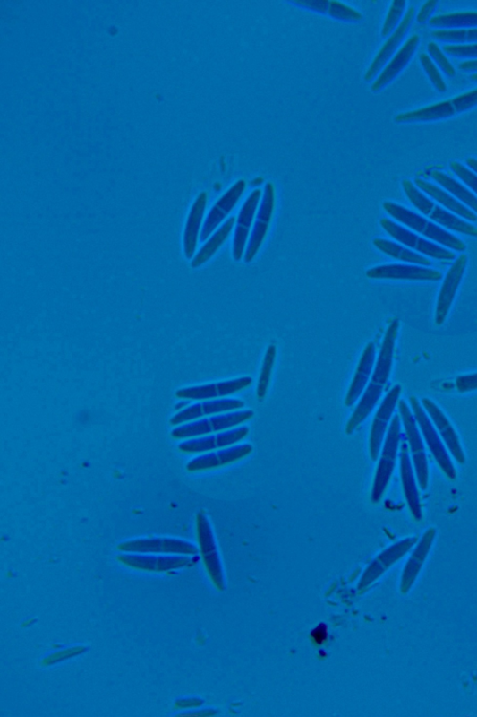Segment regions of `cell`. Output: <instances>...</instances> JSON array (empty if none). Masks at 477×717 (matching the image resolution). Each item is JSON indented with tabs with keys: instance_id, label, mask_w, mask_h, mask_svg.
Here are the masks:
<instances>
[{
	"instance_id": "6da1fadb",
	"label": "cell",
	"mask_w": 477,
	"mask_h": 717,
	"mask_svg": "<svg viewBox=\"0 0 477 717\" xmlns=\"http://www.w3.org/2000/svg\"><path fill=\"white\" fill-rule=\"evenodd\" d=\"M403 436L401 433V419L399 415L393 418L388 435L380 451V458L371 491V500L379 503L388 489L396 464L397 456Z\"/></svg>"
},
{
	"instance_id": "7a4b0ae2",
	"label": "cell",
	"mask_w": 477,
	"mask_h": 717,
	"mask_svg": "<svg viewBox=\"0 0 477 717\" xmlns=\"http://www.w3.org/2000/svg\"><path fill=\"white\" fill-rule=\"evenodd\" d=\"M383 209L407 228L447 246V248L457 252H464L466 250V245L457 237L411 210L395 204L393 202H385Z\"/></svg>"
},
{
	"instance_id": "3957f363",
	"label": "cell",
	"mask_w": 477,
	"mask_h": 717,
	"mask_svg": "<svg viewBox=\"0 0 477 717\" xmlns=\"http://www.w3.org/2000/svg\"><path fill=\"white\" fill-rule=\"evenodd\" d=\"M254 417L252 410H239L210 416L201 419L182 424L172 431V436L176 439H191L206 436L219 432L231 430L251 419Z\"/></svg>"
},
{
	"instance_id": "277c9868",
	"label": "cell",
	"mask_w": 477,
	"mask_h": 717,
	"mask_svg": "<svg viewBox=\"0 0 477 717\" xmlns=\"http://www.w3.org/2000/svg\"><path fill=\"white\" fill-rule=\"evenodd\" d=\"M402 186L408 200L412 202L419 212L449 230L477 237V228L436 205L433 201L420 192L408 179H404Z\"/></svg>"
},
{
	"instance_id": "5b68a950",
	"label": "cell",
	"mask_w": 477,
	"mask_h": 717,
	"mask_svg": "<svg viewBox=\"0 0 477 717\" xmlns=\"http://www.w3.org/2000/svg\"><path fill=\"white\" fill-rule=\"evenodd\" d=\"M399 416L405 432L408 450L411 451L417 479L422 489L425 490L429 484V467L422 436L418 423L405 401L398 402Z\"/></svg>"
},
{
	"instance_id": "8992f818",
	"label": "cell",
	"mask_w": 477,
	"mask_h": 717,
	"mask_svg": "<svg viewBox=\"0 0 477 717\" xmlns=\"http://www.w3.org/2000/svg\"><path fill=\"white\" fill-rule=\"evenodd\" d=\"M410 402L420 431L429 447L430 454H433L439 466L441 468L447 478H448L450 480H456L457 478L456 468L454 466L450 459L447 448L437 431L434 423L431 422L423 407L421 405L420 402L415 396L411 397Z\"/></svg>"
},
{
	"instance_id": "52a82bcc",
	"label": "cell",
	"mask_w": 477,
	"mask_h": 717,
	"mask_svg": "<svg viewBox=\"0 0 477 717\" xmlns=\"http://www.w3.org/2000/svg\"><path fill=\"white\" fill-rule=\"evenodd\" d=\"M275 207V186L268 183L265 186L253 229L246 246L244 253V261L246 263H251L260 252V246L266 238L272 215H274Z\"/></svg>"
},
{
	"instance_id": "ba28073f",
	"label": "cell",
	"mask_w": 477,
	"mask_h": 717,
	"mask_svg": "<svg viewBox=\"0 0 477 717\" xmlns=\"http://www.w3.org/2000/svg\"><path fill=\"white\" fill-rule=\"evenodd\" d=\"M380 226L396 240L408 246V248L416 250L422 255L437 260L450 261L456 259V255L449 250L419 237L389 219H382L380 220Z\"/></svg>"
},
{
	"instance_id": "9c48e42d",
	"label": "cell",
	"mask_w": 477,
	"mask_h": 717,
	"mask_svg": "<svg viewBox=\"0 0 477 717\" xmlns=\"http://www.w3.org/2000/svg\"><path fill=\"white\" fill-rule=\"evenodd\" d=\"M401 387L395 386L379 406L373 419L370 436V454L373 461H376L380 454L386 435L390 428L391 422L401 395Z\"/></svg>"
},
{
	"instance_id": "30bf717a",
	"label": "cell",
	"mask_w": 477,
	"mask_h": 717,
	"mask_svg": "<svg viewBox=\"0 0 477 717\" xmlns=\"http://www.w3.org/2000/svg\"><path fill=\"white\" fill-rule=\"evenodd\" d=\"M416 15L414 6L408 9L396 30L385 41L365 74V81L370 82L377 78L390 60L398 52V48L411 30Z\"/></svg>"
},
{
	"instance_id": "8fae6325",
	"label": "cell",
	"mask_w": 477,
	"mask_h": 717,
	"mask_svg": "<svg viewBox=\"0 0 477 717\" xmlns=\"http://www.w3.org/2000/svg\"><path fill=\"white\" fill-rule=\"evenodd\" d=\"M467 263V256L462 255L453 263L445 277L437 303L436 324L438 325H442L448 315L463 281Z\"/></svg>"
},
{
	"instance_id": "7c38bea8",
	"label": "cell",
	"mask_w": 477,
	"mask_h": 717,
	"mask_svg": "<svg viewBox=\"0 0 477 717\" xmlns=\"http://www.w3.org/2000/svg\"><path fill=\"white\" fill-rule=\"evenodd\" d=\"M249 434V429L245 426L235 429L226 430L206 436L191 438L182 442L178 448L186 454H203L210 453L219 448L234 445L244 439Z\"/></svg>"
},
{
	"instance_id": "4fadbf2b",
	"label": "cell",
	"mask_w": 477,
	"mask_h": 717,
	"mask_svg": "<svg viewBox=\"0 0 477 717\" xmlns=\"http://www.w3.org/2000/svg\"><path fill=\"white\" fill-rule=\"evenodd\" d=\"M243 407L244 402L238 399L206 400L179 411L171 419L170 423L173 426L182 425L209 416L240 410Z\"/></svg>"
},
{
	"instance_id": "5bb4252c",
	"label": "cell",
	"mask_w": 477,
	"mask_h": 717,
	"mask_svg": "<svg viewBox=\"0 0 477 717\" xmlns=\"http://www.w3.org/2000/svg\"><path fill=\"white\" fill-rule=\"evenodd\" d=\"M262 192L260 189L254 190L244 202L241 208L234 236L233 255L235 261H240L244 255L249 240L250 229H251L257 215Z\"/></svg>"
},
{
	"instance_id": "9a60e30c",
	"label": "cell",
	"mask_w": 477,
	"mask_h": 717,
	"mask_svg": "<svg viewBox=\"0 0 477 717\" xmlns=\"http://www.w3.org/2000/svg\"><path fill=\"white\" fill-rule=\"evenodd\" d=\"M253 384V379L249 376L239 377L222 383L200 385L181 389L176 392V397L184 400H216L241 392Z\"/></svg>"
},
{
	"instance_id": "2e32d148",
	"label": "cell",
	"mask_w": 477,
	"mask_h": 717,
	"mask_svg": "<svg viewBox=\"0 0 477 717\" xmlns=\"http://www.w3.org/2000/svg\"><path fill=\"white\" fill-rule=\"evenodd\" d=\"M436 536L437 530L435 528L428 529L413 548L412 556L407 559L402 574L400 583V591L402 594H406L415 584L430 554V549L433 547Z\"/></svg>"
},
{
	"instance_id": "e0dca14e",
	"label": "cell",
	"mask_w": 477,
	"mask_h": 717,
	"mask_svg": "<svg viewBox=\"0 0 477 717\" xmlns=\"http://www.w3.org/2000/svg\"><path fill=\"white\" fill-rule=\"evenodd\" d=\"M246 188V183L243 179H240L228 192L219 198L211 209L206 220L203 222L200 232V240L206 241L214 232L219 228L223 220L228 217L233 210L238 204V202L243 194Z\"/></svg>"
},
{
	"instance_id": "ac0fdd59",
	"label": "cell",
	"mask_w": 477,
	"mask_h": 717,
	"mask_svg": "<svg viewBox=\"0 0 477 717\" xmlns=\"http://www.w3.org/2000/svg\"><path fill=\"white\" fill-rule=\"evenodd\" d=\"M367 277L377 280L438 281L442 274L435 269L412 264H385L369 269Z\"/></svg>"
},
{
	"instance_id": "d6986e66",
	"label": "cell",
	"mask_w": 477,
	"mask_h": 717,
	"mask_svg": "<svg viewBox=\"0 0 477 717\" xmlns=\"http://www.w3.org/2000/svg\"><path fill=\"white\" fill-rule=\"evenodd\" d=\"M399 459L401 480L405 497L408 508H410L413 515V518L419 522L422 519V503L417 485L415 469L413 468V462H412L410 450H408V445L405 439H402L401 442Z\"/></svg>"
},
{
	"instance_id": "ffe728a7",
	"label": "cell",
	"mask_w": 477,
	"mask_h": 717,
	"mask_svg": "<svg viewBox=\"0 0 477 717\" xmlns=\"http://www.w3.org/2000/svg\"><path fill=\"white\" fill-rule=\"evenodd\" d=\"M254 447L250 444L234 445L215 453H208L192 460L187 469L189 472H202L226 464L236 462L251 454Z\"/></svg>"
},
{
	"instance_id": "44dd1931",
	"label": "cell",
	"mask_w": 477,
	"mask_h": 717,
	"mask_svg": "<svg viewBox=\"0 0 477 717\" xmlns=\"http://www.w3.org/2000/svg\"><path fill=\"white\" fill-rule=\"evenodd\" d=\"M422 402L424 410L431 422L434 423L449 454L456 458L460 464H464L466 459L463 446L456 429L452 428L447 418L433 401L423 398Z\"/></svg>"
},
{
	"instance_id": "7402d4cb",
	"label": "cell",
	"mask_w": 477,
	"mask_h": 717,
	"mask_svg": "<svg viewBox=\"0 0 477 717\" xmlns=\"http://www.w3.org/2000/svg\"><path fill=\"white\" fill-rule=\"evenodd\" d=\"M118 549L124 552L132 553H166L195 555L197 548L186 541L172 540V538H151V540H138L122 543Z\"/></svg>"
},
{
	"instance_id": "603a6c76",
	"label": "cell",
	"mask_w": 477,
	"mask_h": 717,
	"mask_svg": "<svg viewBox=\"0 0 477 717\" xmlns=\"http://www.w3.org/2000/svg\"><path fill=\"white\" fill-rule=\"evenodd\" d=\"M419 35H413L408 39L400 50L395 55L390 62L385 65L382 72L377 77L371 86L372 92L378 93L383 88L389 85L411 63L416 50L419 48Z\"/></svg>"
},
{
	"instance_id": "cb8c5ba5",
	"label": "cell",
	"mask_w": 477,
	"mask_h": 717,
	"mask_svg": "<svg viewBox=\"0 0 477 717\" xmlns=\"http://www.w3.org/2000/svg\"><path fill=\"white\" fill-rule=\"evenodd\" d=\"M399 331V321L395 320L386 331L382 346L375 364L371 384L385 387L391 376L394 352Z\"/></svg>"
},
{
	"instance_id": "d4e9b609",
	"label": "cell",
	"mask_w": 477,
	"mask_h": 717,
	"mask_svg": "<svg viewBox=\"0 0 477 717\" xmlns=\"http://www.w3.org/2000/svg\"><path fill=\"white\" fill-rule=\"evenodd\" d=\"M121 563L132 568L153 571L166 572L189 566L191 558L177 556H141L126 554L118 557Z\"/></svg>"
},
{
	"instance_id": "484cf974",
	"label": "cell",
	"mask_w": 477,
	"mask_h": 717,
	"mask_svg": "<svg viewBox=\"0 0 477 717\" xmlns=\"http://www.w3.org/2000/svg\"><path fill=\"white\" fill-rule=\"evenodd\" d=\"M375 363L376 348L373 343H370L363 350L346 395L345 405L347 407H353L363 392L366 391L369 386V381L372 377Z\"/></svg>"
},
{
	"instance_id": "4316f807",
	"label": "cell",
	"mask_w": 477,
	"mask_h": 717,
	"mask_svg": "<svg viewBox=\"0 0 477 717\" xmlns=\"http://www.w3.org/2000/svg\"><path fill=\"white\" fill-rule=\"evenodd\" d=\"M417 542V537H408L383 551L369 568L365 578H363V584H371L383 573L396 564L408 551L412 550Z\"/></svg>"
},
{
	"instance_id": "83f0119b",
	"label": "cell",
	"mask_w": 477,
	"mask_h": 717,
	"mask_svg": "<svg viewBox=\"0 0 477 717\" xmlns=\"http://www.w3.org/2000/svg\"><path fill=\"white\" fill-rule=\"evenodd\" d=\"M197 532L204 563H206L212 578L216 582V584H220L219 582L221 575L219 574L220 568L218 566L217 546L210 523L206 514L203 512L199 513L197 515Z\"/></svg>"
},
{
	"instance_id": "f1b7e54d",
	"label": "cell",
	"mask_w": 477,
	"mask_h": 717,
	"mask_svg": "<svg viewBox=\"0 0 477 717\" xmlns=\"http://www.w3.org/2000/svg\"><path fill=\"white\" fill-rule=\"evenodd\" d=\"M207 204L208 194L202 192L196 198L190 212L184 233V253L188 259L194 256Z\"/></svg>"
},
{
	"instance_id": "f546056e",
	"label": "cell",
	"mask_w": 477,
	"mask_h": 717,
	"mask_svg": "<svg viewBox=\"0 0 477 717\" xmlns=\"http://www.w3.org/2000/svg\"><path fill=\"white\" fill-rule=\"evenodd\" d=\"M456 110L450 101H443L426 108L407 111L397 116L396 123H427L449 118L456 116Z\"/></svg>"
},
{
	"instance_id": "4dcf8cb0",
	"label": "cell",
	"mask_w": 477,
	"mask_h": 717,
	"mask_svg": "<svg viewBox=\"0 0 477 717\" xmlns=\"http://www.w3.org/2000/svg\"><path fill=\"white\" fill-rule=\"evenodd\" d=\"M384 387L370 384L359 399L357 407L346 424V434L352 435L371 414L380 400Z\"/></svg>"
},
{
	"instance_id": "1f68e13d",
	"label": "cell",
	"mask_w": 477,
	"mask_h": 717,
	"mask_svg": "<svg viewBox=\"0 0 477 717\" xmlns=\"http://www.w3.org/2000/svg\"><path fill=\"white\" fill-rule=\"evenodd\" d=\"M415 184L420 190L438 201L439 203L447 210L459 215L460 217H463L467 220H477L476 215L472 211L461 203V202L456 200V197L450 195L441 188L425 182L422 178H416Z\"/></svg>"
},
{
	"instance_id": "d6a6232c",
	"label": "cell",
	"mask_w": 477,
	"mask_h": 717,
	"mask_svg": "<svg viewBox=\"0 0 477 717\" xmlns=\"http://www.w3.org/2000/svg\"><path fill=\"white\" fill-rule=\"evenodd\" d=\"M234 224V217L230 218L222 224V227L211 236L209 241L203 245L202 248L192 259V266L193 268H197L208 263L216 255L225 240L230 236Z\"/></svg>"
},
{
	"instance_id": "836d02e7",
	"label": "cell",
	"mask_w": 477,
	"mask_h": 717,
	"mask_svg": "<svg viewBox=\"0 0 477 717\" xmlns=\"http://www.w3.org/2000/svg\"><path fill=\"white\" fill-rule=\"evenodd\" d=\"M374 246L381 253L393 257L395 259L414 263L422 266H429L431 264L430 260L426 257L413 252L411 249L405 248L403 245L395 243L390 240L382 238H376L373 241Z\"/></svg>"
},
{
	"instance_id": "e575fe53",
	"label": "cell",
	"mask_w": 477,
	"mask_h": 717,
	"mask_svg": "<svg viewBox=\"0 0 477 717\" xmlns=\"http://www.w3.org/2000/svg\"><path fill=\"white\" fill-rule=\"evenodd\" d=\"M430 26L441 29H477V12L454 13L430 18Z\"/></svg>"
},
{
	"instance_id": "d590c367",
	"label": "cell",
	"mask_w": 477,
	"mask_h": 717,
	"mask_svg": "<svg viewBox=\"0 0 477 717\" xmlns=\"http://www.w3.org/2000/svg\"><path fill=\"white\" fill-rule=\"evenodd\" d=\"M431 177L454 197L458 198L464 204L477 212V197L469 189L458 183L456 179L440 171L431 172Z\"/></svg>"
},
{
	"instance_id": "8d00e7d4",
	"label": "cell",
	"mask_w": 477,
	"mask_h": 717,
	"mask_svg": "<svg viewBox=\"0 0 477 717\" xmlns=\"http://www.w3.org/2000/svg\"><path fill=\"white\" fill-rule=\"evenodd\" d=\"M276 358H277V348L275 345H270L268 348L267 352L264 356V360L257 388V396L260 400H263L268 393L272 369H274L276 364Z\"/></svg>"
},
{
	"instance_id": "74e56055",
	"label": "cell",
	"mask_w": 477,
	"mask_h": 717,
	"mask_svg": "<svg viewBox=\"0 0 477 717\" xmlns=\"http://www.w3.org/2000/svg\"><path fill=\"white\" fill-rule=\"evenodd\" d=\"M431 37L444 42L473 44L477 42V29L436 30Z\"/></svg>"
},
{
	"instance_id": "f35d334b",
	"label": "cell",
	"mask_w": 477,
	"mask_h": 717,
	"mask_svg": "<svg viewBox=\"0 0 477 717\" xmlns=\"http://www.w3.org/2000/svg\"><path fill=\"white\" fill-rule=\"evenodd\" d=\"M406 4L407 3L405 0L392 4L381 30L382 37H390L396 30L405 16Z\"/></svg>"
},
{
	"instance_id": "ab89813d",
	"label": "cell",
	"mask_w": 477,
	"mask_h": 717,
	"mask_svg": "<svg viewBox=\"0 0 477 717\" xmlns=\"http://www.w3.org/2000/svg\"><path fill=\"white\" fill-rule=\"evenodd\" d=\"M420 61L423 67V70L427 73L428 77L430 78L431 83L437 88L438 91L440 93H444L447 91V84L438 69L437 65H435L434 61L426 55L422 54L420 56Z\"/></svg>"
},
{
	"instance_id": "60d3db41",
	"label": "cell",
	"mask_w": 477,
	"mask_h": 717,
	"mask_svg": "<svg viewBox=\"0 0 477 717\" xmlns=\"http://www.w3.org/2000/svg\"><path fill=\"white\" fill-rule=\"evenodd\" d=\"M328 15L336 20L345 22H357L362 20V14L352 7L338 2H330Z\"/></svg>"
},
{
	"instance_id": "b9f144b4",
	"label": "cell",
	"mask_w": 477,
	"mask_h": 717,
	"mask_svg": "<svg viewBox=\"0 0 477 717\" xmlns=\"http://www.w3.org/2000/svg\"><path fill=\"white\" fill-rule=\"evenodd\" d=\"M428 52L430 58H433V60L437 63L446 75L448 77L456 76V69H454L453 65L450 63L445 53L442 52L437 43L430 42L428 44Z\"/></svg>"
},
{
	"instance_id": "7bdbcfd3",
	"label": "cell",
	"mask_w": 477,
	"mask_h": 717,
	"mask_svg": "<svg viewBox=\"0 0 477 717\" xmlns=\"http://www.w3.org/2000/svg\"><path fill=\"white\" fill-rule=\"evenodd\" d=\"M444 52L453 57L477 58V43L466 45H445Z\"/></svg>"
},
{
	"instance_id": "ee69618b",
	"label": "cell",
	"mask_w": 477,
	"mask_h": 717,
	"mask_svg": "<svg viewBox=\"0 0 477 717\" xmlns=\"http://www.w3.org/2000/svg\"><path fill=\"white\" fill-rule=\"evenodd\" d=\"M449 166L452 171L456 173L475 194H477V175L459 162L453 161Z\"/></svg>"
},
{
	"instance_id": "f6af8a7d",
	"label": "cell",
	"mask_w": 477,
	"mask_h": 717,
	"mask_svg": "<svg viewBox=\"0 0 477 717\" xmlns=\"http://www.w3.org/2000/svg\"><path fill=\"white\" fill-rule=\"evenodd\" d=\"M456 114L467 111L477 106V89L473 91L460 95L451 100Z\"/></svg>"
},
{
	"instance_id": "bcb514c9",
	"label": "cell",
	"mask_w": 477,
	"mask_h": 717,
	"mask_svg": "<svg viewBox=\"0 0 477 717\" xmlns=\"http://www.w3.org/2000/svg\"><path fill=\"white\" fill-rule=\"evenodd\" d=\"M291 4L315 13L328 14L330 2L328 0H297V2H291Z\"/></svg>"
},
{
	"instance_id": "7dc6e473",
	"label": "cell",
	"mask_w": 477,
	"mask_h": 717,
	"mask_svg": "<svg viewBox=\"0 0 477 717\" xmlns=\"http://www.w3.org/2000/svg\"><path fill=\"white\" fill-rule=\"evenodd\" d=\"M456 387L463 393L476 391L477 373L459 376L456 380Z\"/></svg>"
},
{
	"instance_id": "c3c4849f",
	"label": "cell",
	"mask_w": 477,
	"mask_h": 717,
	"mask_svg": "<svg viewBox=\"0 0 477 717\" xmlns=\"http://www.w3.org/2000/svg\"><path fill=\"white\" fill-rule=\"evenodd\" d=\"M83 647H75L72 649L64 650V652H58L52 657L44 660L43 664L50 665L64 659L72 658L74 655H79L80 653L83 652Z\"/></svg>"
},
{
	"instance_id": "681fc988",
	"label": "cell",
	"mask_w": 477,
	"mask_h": 717,
	"mask_svg": "<svg viewBox=\"0 0 477 717\" xmlns=\"http://www.w3.org/2000/svg\"><path fill=\"white\" fill-rule=\"evenodd\" d=\"M438 5L439 2H436V0H430V2L422 5L417 15V21L420 24H424V22L430 20V16L434 13Z\"/></svg>"
},
{
	"instance_id": "f907efd6",
	"label": "cell",
	"mask_w": 477,
	"mask_h": 717,
	"mask_svg": "<svg viewBox=\"0 0 477 717\" xmlns=\"http://www.w3.org/2000/svg\"><path fill=\"white\" fill-rule=\"evenodd\" d=\"M460 70L464 72L477 73V59L462 62L459 65Z\"/></svg>"
},
{
	"instance_id": "816d5d0a",
	"label": "cell",
	"mask_w": 477,
	"mask_h": 717,
	"mask_svg": "<svg viewBox=\"0 0 477 717\" xmlns=\"http://www.w3.org/2000/svg\"><path fill=\"white\" fill-rule=\"evenodd\" d=\"M466 165L470 168L471 170H473L477 174V160L467 159Z\"/></svg>"
},
{
	"instance_id": "f5cc1de1",
	"label": "cell",
	"mask_w": 477,
	"mask_h": 717,
	"mask_svg": "<svg viewBox=\"0 0 477 717\" xmlns=\"http://www.w3.org/2000/svg\"><path fill=\"white\" fill-rule=\"evenodd\" d=\"M470 79H471V81H473V82H477V73H474V74H473V75L470 77Z\"/></svg>"
}]
</instances>
